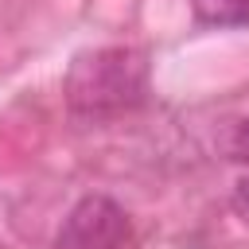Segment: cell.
<instances>
[{"instance_id":"cell-1","label":"cell","mask_w":249,"mask_h":249,"mask_svg":"<svg viewBox=\"0 0 249 249\" xmlns=\"http://www.w3.org/2000/svg\"><path fill=\"white\" fill-rule=\"evenodd\" d=\"M148 97V54L136 47H101L74 58L66 74V105L78 121L121 117Z\"/></svg>"},{"instance_id":"cell-2","label":"cell","mask_w":249,"mask_h":249,"mask_svg":"<svg viewBox=\"0 0 249 249\" xmlns=\"http://www.w3.org/2000/svg\"><path fill=\"white\" fill-rule=\"evenodd\" d=\"M128 218L105 195H86L62 218L51 249H124Z\"/></svg>"},{"instance_id":"cell-4","label":"cell","mask_w":249,"mask_h":249,"mask_svg":"<svg viewBox=\"0 0 249 249\" xmlns=\"http://www.w3.org/2000/svg\"><path fill=\"white\" fill-rule=\"evenodd\" d=\"M226 152H230V160L249 163V117L233 124V132H230V140H226Z\"/></svg>"},{"instance_id":"cell-5","label":"cell","mask_w":249,"mask_h":249,"mask_svg":"<svg viewBox=\"0 0 249 249\" xmlns=\"http://www.w3.org/2000/svg\"><path fill=\"white\" fill-rule=\"evenodd\" d=\"M230 206H233V214L249 226V175L233 183V191H230Z\"/></svg>"},{"instance_id":"cell-3","label":"cell","mask_w":249,"mask_h":249,"mask_svg":"<svg viewBox=\"0 0 249 249\" xmlns=\"http://www.w3.org/2000/svg\"><path fill=\"white\" fill-rule=\"evenodd\" d=\"M191 8L210 27H245L249 23V0H191Z\"/></svg>"}]
</instances>
